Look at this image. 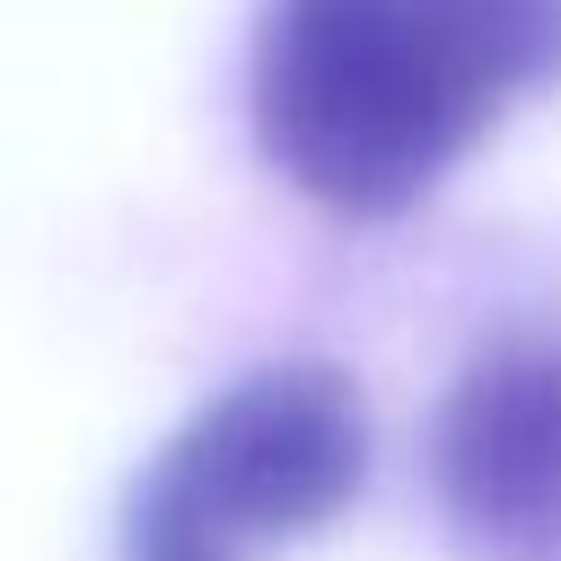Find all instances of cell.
Masks as SVG:
<instances>
[{"label": "cell", "instance_id": "2", "mask_svg": "<svg viewBox=\"0 0 561 561\" xmlns=\"http://www.w3.org/2000/svg\"><path fill=\"white\" fill-rule=\"evenodd\" d=\"M368 482V403L333 359H272L219 386L131 482L123 561H263Z\"/></svg>", "mask_w": 561, "mask_h": 561}, {"label": "cell", "instance_id": "3", "mask_svg": "<svg viewBox=\"0 0 561 561\" xmlns=\"http://www.w3.org/2000/svg\"><path fill=\"white\" fill-rule=\"evenodd\" d=\"M430 500L456 561H561V324L491 333L430 412Z\"/></svg>", "mask_w": 561, "mask_h": 561}, {"label": "cell", "instance_id": "1", "mask_svg": "<svg viewBox=\"0 0 561 561\" xmlns=\"http://www.w3.org/2000/svg\"><path fill=\"white\" fill-rule=\"evenodd\" d=\"M561 88V0H263L254 140L342 219L438 193L526 96Z\"/></svg>", "mask_w": 561, "mask_h": 561}]
</instances>
